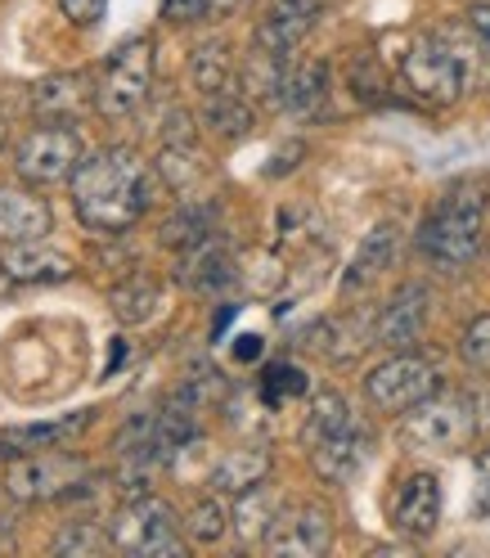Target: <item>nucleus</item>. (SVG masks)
Returning <instances> with one entry per match:
<instances>
[{"label": "nucleus", "instance_id": "nucleus-36", "mask_svg": "<svg viewBox=\"0 0 490 558\" xmlns=\"http://www.w3.org/2000/svg\"><path fill=\"white\" fill-rule=\"evenodd\" d=\"M468 19H473L477 37H481V41H486V50H490V5H473V10H468Z\"/></svg>", "mask_w": 490, "mask_h": 558}, {"label": "nucleus", "instance_id": "nucleus-3", "mask_svg": "<svg viewBox=\"0 0 490 558\" xmlns=\"http://www.w3.org/2000/svg\"><path fill=\"white\" fill-rule=\"evenodd\" d=\"M401 77L414 99L454 104L473 82V59L450 32H418L401 54Z\"/></svg>", "mask_w": 490, "mask_h": 558}, {"label": "nucleus", "instance_id": "nucleus-38", "mask_svg": "<svg viewBox=\"0 0 490 558\" xmlns=\"http://www.w3.org/2000/svg\"><path fill=\"white\" fill-rule=\"evenodd\" d=\"M0 145H5V113H0Z\"/></svg>", "mask_w": 490, "mask_h": 558}, {"label": "nucleus", "instance_id": "nucleus-1", "mask_svg": "<svg viewBox=\"0 0 490 558\" xmlns=\"http://www.w3.org/2000/svg\"><path fill=\"white\" fill-rule=\"evenodd\" d=\"M154 177L131 149H99L73 171V207L82 226L99 234H122L149 213Z\"/></svg>", "mask_w": 490, "mask_h": 558}, {"label": "nucleus", "instance_id": "nucleus-32", "mask_svg": "<svg viewBox=\"0 0 490 558\" xmlns=\"http://www.w3.org/2000/svg\"><path fill=\"white\" fill-rule=\"evenodd\" d=\"M103 5H109V0H59V10L73 19V23H82V27L99 23L103 19Z\"/></svg>", "mask_w": 490, "mask_h": 558}, {"label": "nucleus", "instance_id": "nucleus-16", "mask_svg": "<svg viewBox=\"0 0 490 558\" xmlns=\"http://www.w3.org/2000/svg\"><path fill=\"white\" fill-rule=\"evenodd\" d=\"M315 0H274V10L261 19L257 27V41L261 50H274V54H293L302 46V37L315 27Z\"/></svg>", "mask_w": 490, "mask_h": 558}, {"label": "nucleus", "instance_id": "nucleus-4", "mask_svg": "<svg viewBox=\"0 0 490 558\" xmlns=\"http://www.w3.org/2000/svg\"><path fill=\"white\" fill-rule=\"evenodd\" d=\"M401 437L405 446L428 450V456H450V450L473 446V437H481L473 392H432L428 401H418L414 410H405Z\"/></svg>", "mask_w": 490, "mask_h": 558}, {"label": "nucleus", "instance_id": "nucleus-30", "mask_svg": "<svg viewBox=\"0 0 490 558\" xmlns=\"http://www.w3.org/2000/svg\"><path fill=\"white\" fill-rule=\"evenodd\" d=\"M59 554H103V549H113V536L109 532H99L95 522H68V532L54 541Z\"/></svg>", "mask_w": 490, "mask_h": 558}, {"label": "nucleus", "instance_id": "nucleus-20", "mask_svg": "<svg viewBox=\"0 0 490 558\" xmlns=\"http://www.w3.org/2000/svg\"><path fill=\"white\" fill-rule=\"evenodd\" d=\"M392 253H396V226L382 221V226H373V230L365 234L360 253H356V262H352V275H346V289H360V284H369V279H378L382 270H388Z\"/></svg>", "mask_w": 490, "mask_h": 558}, {"label": "nucleus", "instance_id": "nucleus-28", "mask_svg": "<svg viewBox=\"0 0 490 558\" xmlns=\"http://www.w3.org/2000/svg\"><path fill=\"white\" fill-rule=\"evenodd\" d=\"M230 509L221 505V492L217 496H207V500H198L194 509H189V536L198 541V545H217L225 532H230Z\"/></svg>", "mask_w": 490, "mask_h": 558}, {"label": "nucleus", "instance_id": "nucleus-11", "mask_svg": "<svg viewBox=\"0 0 490 558\" xmlns=\"http://www.w3.org/2000/svg\"><path fill=\"white\" fill-rule=\"evenodd\" d=\"M437 522H441V482L432 473H409L392 500V527L424 541L437 532Z\"/></svg>", "mask_w": 490, "mask_h": 558}, {"label": "nucleus", "instance_id": "nucleus-14", "mask_svg": "<svg viewBox=\"0 0 490 558\" xmlns=\"http://www.w3.org/2000/svg\"><path fill=\"white\" fill-rule=\"evenodd\" d=\"M428 302L432 293L424 284H405L388 306H382V316H378V342L382 347H414L418 333H424L428 325Z\"/></svg>", "mask_w": 490, "mask_h": 558}, {"label": "nucleus", "instance_id": "nucleus-31", "mask_svg": "<svg viewBox=\"0 0 490 558\" xmlns=\"http://www.w3.org/2000/svg\"><path fill=\"white\" fill-rule=\"evenodd\" d=\"M460 356H464L473 369H490V316H477V320L464 329Z\"/></svg>", "mask_w": 490, "mask_h": 558}, {"label": "nucleus", "instance_id": "nucleus-9", "mask_svg": "<svg viewBox=\"0 0 490 558\" xmlns=\"http://www.w3.org/2000/svg\"><path fill=\"white\" fill-rule=\"evenodd\" d=\"M333 545V513L320 500H302L284 513H274V527L266 536L270 554H293V558H320Z\"/></svg>", "mask_w": 490, "mask_h": 558}, {"label": "nucleus", "instance_id": "nucleus-37", "mask_svg": "<svg viewBox=\"0 0 490 558\" xmlns=\"http://www.w3.org/2000/svg\"><path fill=\"white\" fill-rule=\"evenodd\" d=\"M5 284H14V279L5 275V266H0V293H5Z\"/></svg>", "mask_w": 490, "mask_h": 558}, {"label": "nucleus", "instance_id": "nucleus-27", "mask_svg": "<svg viewBox=\"0 0 490 558\" xmlns=\"http://www.w3.org/2000/svg\"><path fill=\"white\" fill-rule=\"evenodd\" d=\"M346 424H356V418H352V410H346V401H342L338 392H324V397H315V401H310V418H306V441L315 446L320 437H329V433H338V428H346Z\"/></svg>", "mask_w": 490, "mask_h": 558}, {"label": "nucleus", "instance_id": "nucleus-2", "mask_svg": "<svg viewBox=\"0 0 490 558\" xmlns=\"http://www.w3.org/2000/svg\"><path fill=\"white\" fill-rule=\"evenodd\" d=\"M486 226H490V198L477 185H454L437 213L424 221L418 234V248H424L437 266L460 270L468 262H477V253L486 248Z\"/></svg>", "mask_w": 490, "mask_h": 558}, {"label": "nucleus", "instance_id": "nucleus-24", "mask_svg": "<svg viewBox=\"0 0 490 558\" xmlns=\"http://www.w3.org/2000/svg\"><path fill=\"white\" fill-rule=\"evenodd\" d=\"M212 221H217V207H207V203H185L181 213L162 226V239L171 243V248H189V243H198V239H207V234H217Z\"/></svg>", "mask_w": 490, "mask_h": 558}, {"label": "nucleus", "instance_id": "nucleus-18", "mask_svg": "<svg viewBox=\"0 0 490 558\" xmlns=\"http://www.w3.org/2000/svg\"><path fill=\"white\" fill-rule=\"evenodd\" d=\"M230 275H234V266H230V253L221 248V239H217V234H207V239L189 243V248L181 253V279H185L189 289H198V293H217V289H225V284H230Z\"/></svg>", "mask_w": 490, "mask_h": 558}, {"label": "nucleus", "instance_id": "nucleus-7", "mask_svg": "<svg viewBox=\"0 0 490 558\" xmlns=\"http://www.w3.org/2000/svg\"><path fill=\"white\" fill-rule=\"evenodd\" d=\"M82 162V135L68 126V122H41L37 131L23 135V145L14 154V167L27 185H54L68 181Z\"/></svg>", "mask_w": 490, "mask_h": 558}, {"label": "nucleus", "instance_id": "nucleus-13", "mask_svg": "<svg viewBox=\"0 0 490 558\" xmlns=\"http://www.w3.org/2000/svg\"><path fill=\"white\" fill-rule=\"evenodd\" d=\"M50 234V203L37 190L0 185V243H32Z\"/></svg>", "mask_w": 490, "mask_h": 558}, {"label": "nucleus", "instance_id": "nucleus-8", "mask_svg": "<svg viewBox=\"0 0 490 558\" xmlns=\"http://www.w3.org/2000/svg\"><path fill=\"white\" fill-rule=\"evenodd\" d=\"M432 392H437V365L414 356V352H401L392 361L373 365L369 378H365V397L382 414H405L418 401H428Z\"/></svg>", "mask_w": 490, "mask_h": 558}, {"label": "nucleus", "instance_id": "nucleus-12", "mask_svg": "<svg viewBox=\"0 0 490 558\" xmlns=\"http://www.w3.org/2000/svg\"><path fill=\"white\" fill-rule=\"evenodd\" d=\"M369 460V433L360 424H346L310 446V464L324 482H352Z\"/></svg>", "mask_w": 490, "mask_h": 558}, {"label": "nucleus", "instance_id": "nucleus-19", "mask_svg": "<svg viewBox=\"0 0 490 558\" xmlns=\"http://www.w3.org/2000/svg\"><path fill=\"white\" fill-rule=\"evenodd\" d=\"M270 473V446H238L230 456H221V464L212 469V492L221 496H243L261 486Z\"/></svg>", "mask_w": 490, "mask_h": 558}, {"label": "nucleus", "instance_id": "nucleus-6", "mask_svg": "<svg viewBox=\"0 0 490 558\" xmlns=\"http://www.w3.org/2000/svg\"><path fill=\"white\" fill-rule=\"evenodd\" d=\"M109 536H113V549L135 554V558H176V554H185L176 509L154 500V496L126 500L109 522Z\"/></svg>", "mask_w": 490, "mask_h": 558}, {"label": "nucleus", "instance_id": "nucleus-35", "mask_svg": "<svg viewBox=\"0 0 490 558\" xmlns=\"http://www.w3.org/2000/svg\"><path fill=\"white\" fill-rule=\"evenodd\" d=\"M473 405H477V424H481V437H490V383L473 392Z\"/></svg>", "mask_w": 490, "mask_h": 558}, {"label": "nucleus", "instance_id": "nucleus-10", "mask_svg": "<svg viewBox=\"0 0 490 558\" xmlns=\"http://www.w3.org/2000/svg\"><path fill=\"white\" fill-rule=\"evenodd\" d=\"M82 477V464L73 456H63V450H32V456L14 460L10 464V492L19 500H54V496H68Z\"/></svg>", "mask_w": 490, "mask_h": 558}, {"label": "nucleus", "instance_id": "nucleus-21", "mask_svg": "<svg viewBox=\"0 0 490 558\" xmlns=\"http://www.w3.org/2000/svg\"><path fill=\"white\" fill-rule=\"evenodd\" d=\"M189 77L203 95H221L230 90L234 82V59H230V46L225 41H203L194 50V63H189Z\"/></svg>", "mask_w": 490, "mask_h": 558}, {"label": "nucleus", "instance_id": "nucleus-26", "mask_svg": "<svg viewBox=\"0 0 490 558\" xmlns=\"http://www.w3.org/2000/svg\"><path fill=\"white\" fill-rule=\"evenodd\" d=\"M77 99H82V77H50L46 86H37V95H32L37 113L41 118H54V122H63L68 113H73Z\"/></svg>", "mask_w": 490, "mask_h": 558}, {"label": "nucleus", "instance_id": "nucleus-22", "mask_svg": "<svg viewBox=\"0 0 490 558\" xmlns=\"http://www.w3.org/2000/svg\"><path fill=\"white\" fill-rule=\"evenodd\" d=\"M109 306H113V316L122 325H145L154 311H158V284H154L149 275H135V279H126V284L113 289Z\"/></svg>", "mask_w": 490, "mask_h": 558}, {"label": "nucleus", "instance_id": "nucleus-34", "mask_svg": "<svg viewBox=\"0 0 490 558\" xmlns=\"http://www.w3.org/2000/svg\"><path fill=\"white\" fill-rule=\"evenodd\" d=\"M167 19H176V23H185V19H198V14H207V5L203 0H167V10H162Z\"/></svg>", "mask_w": 490, "mask_h": 558}, {"label": "nucleus", "instance_id": "nucleus-29", "mask_svg": "<svg viewBox=\"0 0 490 558\" xmlns=\"http://www.w3.org/2000/svg\"><path fill=\"white\" fill-rule=\"evenodd\" d=\"M289 397H306V374L297 365H270L261 374V401L266 405H284Z\"/></svg>", "mask_w": 490, "mask_h": 558}, {"label": "nucleus", "instance_id": "nucleus-23", "mask_svg": "<svg viewBox=\"0 0 490 558\" xmlns=\"http://www.w3.org/2000/svg\"><path fill=\"white\" fill-rule=\"evenodd\" d=\"M203 118H207V126H212L221 140H238V135H248V126H253V109H248V99H238L234 90L207 95Z\"/></svg>", "mask_w": 490, "mask_h": 558}, {"label": "nucleus", "instance_id": "nucleus-15", "mask_svg": "<svg viewBox=\"0 0 490 558\" xmlns=\"http://www.w3.org/2000/svg\"><path fill=\"white\" fill-rule=\"evenodd\" d=\"M0 266L14 284H63L68 275H73V262L63 253L46 248L41 239L32 243H5V253H0Z\"/></svg>", "mask_w": 490, "mask_h": 558}, {"label": "nucleus", "instance_id": "nucleus-25", "mask_svg": "<svg viewBox=\"0 0 490 558\" xmlns=\"http://www.w3.org/2000/svg\"><path fill=\"white\" fill-rule=\"evenodd\" d=\"M234 518H238L243 541H266L270 527H274V500H270L266 486H253V492H243Z\"/></svg>", "mask_w": 490, "mask_h": 558}, {"label": "nucleus", "instance_id": "nucleus-17", "mask_svg": "<svg viewBox=\"0 0 490 558\" xmlns=\"http://www.w3.org/2000/svg\"><path fill=\"white\" fill-rule=\"evenodd\" d=\"M289 113L297 118H315L324 113L329 104V63L324 59H302V63H289V77H284V95Z\"/></svg>", "mask_w": 490, "mask_h": 558}, {"label": "nucleus", "instance_id": "nucleus-5", "mask_svg": "<svg viewBox=\"0 0 490 558\" xmlns=\"http://www.w3.org/2000/svg\"><path fill=\"white\" fill-rule=\"evenodd\" d=\"M149 86H154V41L135 37L109 54V63H103V73L95 82L99 118L126 122L131 113H139V104L149 99Z\"/></svg>", "mask_w": 490, "mask_h": 558}, {"label": "nucleus", "instance_id": "nucleus-33", "mask_svg": "<svg viewBox=\"0 0 490 558\" xmlns=\"http://www.w3.org/2000/svg\"><path fill=\"white\" fill-rule=\"evenodd\" d=\"M477 509L490 513V450L477 456Z\"/></svg>", "mask_w": 490, "mask_h": 558}]
</instances>
